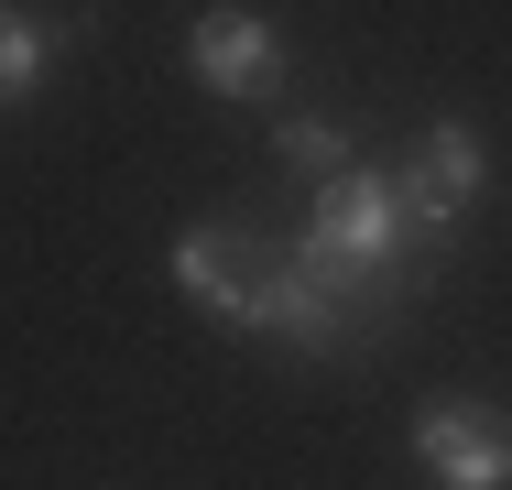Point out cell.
I'll return each instance as SVG.
<instances>
[{
    "mask_svg": "<svg viewBox=\"0 0 512 490\" xmlns=\"http://www.w3.org/2000/svg\"><path fill=\"white\" fill-rule=\"evenodd\" d=\"M414 284H425V262H327L295 229L262 305H251V338H284L295 360H382V338L404 327Z\"/></svg>",
    "mask_w": 512,
    "mask_h": 490,
    "instance_id": "1",
    "label": "cell"
},
{
    "mask_svg": "<svg viewBox=\"0 0 512 490\" xmlns=\"http://www.w3.org/2000/svg\"><path fill=\"white\" fill-rule=\"evenodd\" d=\"M273 262H284V229H273L262 207H218V218H197V229L175 240V284L197 294L218 327H251Z\"/></svg>",
    "mask_w": 512,
    "mask_h": 490,
    "instance_id": "2",
    "label": "cell"
},
{
    "mask_svg": "<svg viewBox=\"0 0 512 490\" xmlns=\"http://www.w3.org/2000/svg\"><path fill=\"white\" fill-rule=\"evenodd\" d=\"M306 240L327 251V262H425V240H414V218H404V186H393V175H371V164L316 175Z\"/></svg>",
    "mask_w": 512,
    "mask_h": 490,
    "instance_id": "3",
    "label": "cell"
},
{
    "mask_svg": "<svg viewBox=\"0 0 512 490\" xmlns=\"http://www.w3.org/2000/svg\"><path fill=\"white\" fill-rule=\"evenodd\" d=\"M480 175H491V153H480V131L469 120H425L404 142V164H393V186H404V218L414 240L447 262V240H458V218L480 207Z\"/></svg>",
    "mask_w": 512,
    "mask_h": 490,
    "instance_id": "4",
    "label": "cell"
},
{
    "mask_svg": "<svg viewBox=\"0 0 512 490\" xmlns=\"http://www.w3.org/2000/svg\"><path fill=\"white\" fill-rule=\"evenodd\" d=\"M414 469L436 490H512V403H491V392H436L414 414Z\"/></svg>",
    "mask_w": 512,
    "mask_h": 490,
    "instance_id": "5",
    "label": "cell"
},
{
    "mask_svg": "<svg viewBox=\"0 0 512 490\" xmlns=\"http://www.w3.org/2000/svg\"><path fill=\"white\" fill-rule=\"evenodd\" d=\"M186 66H197L207 98L251 109V98L284 88V33H273V11H251V0H207L197 33H186Z\"/></svg>",
    "mask_w": 512,
    "mask_h": 490,
    "instance_id": "6",
    "label": "cell"
},
{
    "mask_svg": "<svg viewBox=\"0 0 512 490\" xmlns=\"http://www.w3.org/2000/svg\"><path fill=\"white\" fill-rule=\"evenodd\" d=\"M99 33V0H77L66 22H33V11H0V120L22 109V98L44 88V66L66 55V44H88Z\"/></svg>",
    "mask_w": 512,
    "mask_h": 490,
    "instance_id": "7",
    "label": "cell"
},
{
    "mask_svg": "<svg viewBox=\"0 0 512 490\" xmlns=\"http://www.w3.org/2000/svg\"><path fill=\"white\" fill-rule=\"evenodd\" d=\"M273 153H284L295 175H338V164H349V131H338V120H284Z\"/></svg>",
    "mask_w": 512,
    "mask_h": 490,
    "instance_id": "8",
    "label": "cell"
}]
</instances>
